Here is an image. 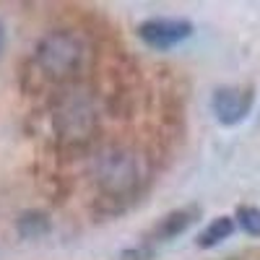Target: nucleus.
Returning a JSON list of instances; mask_svg holds the SVG:
<instances>
[{"instance_id": "f257e3e1", "label": "nucleus", "mask_w": 260, "mask_h": 260, "mask_svg": "<svg viewBox=\"0 0 260 260\" xmlns=\"http://www.w3.org/2000/svg\"><path fill=\"white\" fill-rule=\"evenodd\" d=\"M94 180L104 201L120 203V201L136 198L141 192L143 182L148 180V172H146L143 159L133 148L115 146V148H107L104 154H99Z\"/></svg>"}, {"instance_id": "f03ea898", "label": "nucleus", "mask_w": 260, "mask_h": 260, "mask_svg": "<svg viewBox=\"0 0 260 260\" xmlns=\"http://www.w3.org/2000/svg\"><path fill=\"white\" fill-rule=\"evenodd\" d=\"M89 62V45L81 34L71 29H55L37 42L34 65L42 76H47L55 83L73 81L83 73Z\"/></svg>"}, {"instance_id": "7ed1b4c3", "label": "nucleus", "mask_w": 260, "mask_h": 260, "mask_svg": "<svg viewBox=\"0 0 260 260\" xmlns=\"http://www.w3.org/2000/svg\"><path fill=\"white\" fill-rule=\"evenodd\" d=\"M190 37H192V21H187V18L156 16V18H146L138 24V39L146 47L159 50V52L182 45Z\"/></svg>"}, {"instance_id": "20e7f679", "label": "nucleus", "mask_w": 260, "mask_h": 260, "mask_svg": "<svg viewBox=\"0 0 260 260\" xmlns=\"http://www.w3.org/2000/svg\"><path fill=\"white\" fill-rule=\"evenodd\" d=\"M201 213H203V208H201V206H195V203L167 211L164 216H159V219L143 232L141 245H146V247H151V250H156V247L164 245V242L177 240L180 234H185L195 221L201 219Z\"/></svg>"}, {"instance_id": "39448f33", "label": "nucleus", "mask_w": 260, "mask_h": 260, "mask_svg": "<svg viewBox=\"0 0 260 260\" xmlns=\"http://www.w3.org/2000/svg\"><path fill=\"white\" fill-rule=\"evenodd\" d=\"M255 102V91L252 86H221L216 89L211 96V112L221 125H240Z\"/></svg>"}, {"instance_id": "423d86ee", "label": "nucleus", "mask_w": 260, "mask_h": 260, "mask_svg": "<svg viewBox=\"0 0 260 260\" xmlns=\"http://www.w3.org/2000/svg\"><path fill=\"white\" fill-rule=\"evenodd\" d=\"M234 232V219L232 216H219V219H213L201 234L198 240H195V245H198L201 250H211L216 245H221L224 240H229Z\"/></svg>"}, {"instance_id": "0eeeda50", "label": "nucleus", "mask_w": 260, "mask_h": 260, "mask_svg": "<svg viewBox=\"0 0 260 260\" xmlns=\"http://www.w3.org/2000/svg\"><path fill=\"white\" fill-rule=\"evenodd\" d=\"M234 221L242 226L245 234L257 237V240H260V208H255V206H240V208H237V213H234Z\"/></svg>"}, {"instance_id": "6e6552de", "label": "nucleus", "mask_w": 260, "mask_h": 260, "mask_svg": "<svg viewBox=\"0 0 260 260\" xmlns=\"http://www.w3.org/2000/svg\"><path fill=\"white\" fill-rule=\"evenodd\" d=\"M47 229H50V221L45 219V213H24L18 219V232L24 237H37Z\"/></svg>"}, {"instance_id": "1a4fd4ad", "label": "nucleus", "mask_w": 260, "mask_h": 260, "mask_svg": "<svg viewBox=\"0 0 260 260\" xmlns=\"http://www.w3.org/2000/svg\"><path fill=\"white\" fill-rule=\"evenodd\" d=\"M3 50H6V26L0 24V52H3Z\"/></svg>"}, {"instance_id": "9d476101", "label": "nucleus", "mask_w": 260, "mask_h": 260, "mask_svg": "<svg viewBox=\"0 0 260 260\" xmlns=\"http://www.w3.org/2000/svg\"><path fill=\"white\" fill-rule=\"evenodd\" d=\"M229 260H245V257H229Z\"/></svg>"}]
</instances>
